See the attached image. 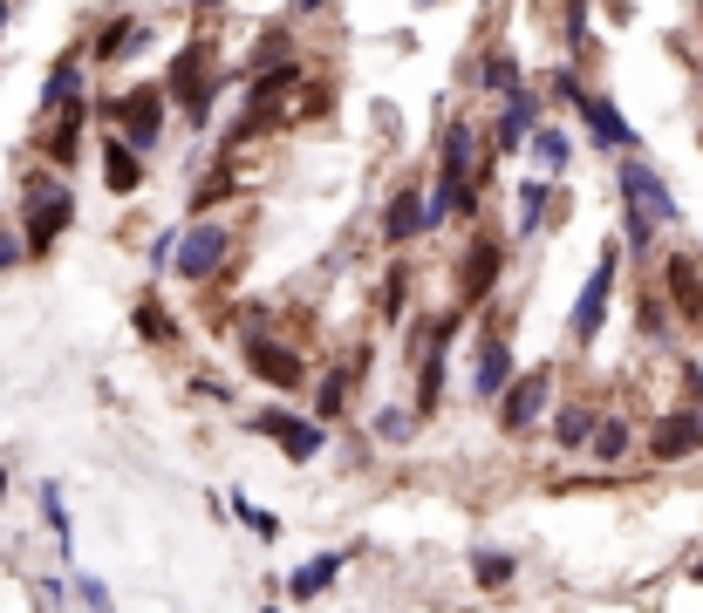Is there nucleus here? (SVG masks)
<instances>
[{"instance_id":"obj_40","label":"nucleus","mask_w":703,"mask_h":613,"mask_svg":"<svg viewBox=\"0 0 703 613\" xmlns=\"http://www.w3.org/2000/svg\"><path fill=\"white\" fill-rule=\"evenodd\" d=\"M75 593H83V600H90L96 613H109V586H103V580H90V572H83V580H75Z\"/></svg>"},{"instance_id":"obj_25","label":"nucleus","mask_w":703,"mask_h":613,"mask_svg":"<svg viewBox=\"0 0 703 613\" xmlns=\"http://www.w3.org/2000/svg\"><path fill=\"white\" fill-rule=\"evenodd\" d=\"M479 89H485V96H499V103L513 96V89H526V75H520V55L492 49V55H485V68H479Z\"/></svg>"},{"instance_id":"obj_24","label":"nucleus","mask_w":703,"mask_h":613,"mask_svg":"<svg viewBox=\"0 0 703 613\" xmlns=\"http://www.w3.org/2000/svg\"><path fill=\"white\" fill-rule=\"evenodd\" d=\"M595 430H601V416H595L588 402H574V409H560V416H554V450H588Z\"/></svg>"},{"instance_id":"obj_4","label":"nucleus","mask_w":703,"mask_h":613,"mask_svg":"<svg viewBox=\"0 0 703 613\" xmlns=\"http://www.w3.org/2000/svg\"><path fill=\"white\" fill-rule=\"evenodd\" d=\"M615 184H621V204H636V212H649L655 225H676V219H683V204H676V191L662 184V178L649 171V163H642L636 150H629V157L615 163Z\"/></svg>"},{"instance_id":"obj_16","label":"nucleus","mask_w":703,"mask_h":613,"mask_svg":"<svg viewBox=\"0 0 703 613\" xmlns=\"http://www.w3.org/2000/svg\"><path fill=\"white\" fill-rule=\"evenodd\" d=\"M479 204H472V178H444L438 171V184L423 191V225H444V219H472Z\"/></svg>"},{"instance_id":"obj_18","label":"nucleus","mask_w":703,"mask_h":613,"mask_svg":"<svg viewBox=\"0 0 703 613\" xmlns=\"http://www.w3.org/2000/svg\"><path fill=\"white\" fill-rule=\"evenodd\" d=\"M505 382H513V341H505V335H485V341H479V376H472V389H479L485 402H499Z\"/></svg>"},{"instance_id":"obj_44","label":"nucleus","mask_w":703,"mask_h":613,"mask_svg":"<svg viewBox=\"0 0 703 613\" xmlns=\"http://www.w3.org/2000/svg\"><path fill=\"white\" fill-rule=\"evenodd\" d=\"M0 28H8V0H0Z\"/></svg>"},{"instance_id":"obj_22","label":"nucleus","mask_w":703,"mask_h":613,"mask_svg":"<svg viewBox=\"0 0 703 613\" xmlns=\"http://www.w3.org/2000/svg\"><path fill=\"white\" fill-rule=\"evenodd\" d=\"M526 144H533V163H539L546 178H560L567 163H574V137L560 130V123H533V137H526Z\"/></svg>"},{"instance_id":"obj_41","label":"nucleus","mask_w":703,"mask_h":613,"mask_svg":"<svg viewBox=\"0 0 703 613\" xmlns=\"http://www.w3.org/2000/svg\"><path fill=\"white\" fill-rule=\"evenodd\" d=\"M683 389H690V402H696V416H703V368H696V361H683Z\"/></svg>"},{"instance_id":"obj_23","label":"nucleus","mask_w":703,"mask_h":613,"mask_svg":"<svg viewBox=\"0 0 703 613\" xmlns=\"http://www.w3.org/2000/svg\"><path fill=\"white\" fill-rule=\"evenodd\" d=\"M137 34H144V28H137L130 14H109V21L96 28V41H90V62H116V55H130V49H137Z\"/></svg>"},{"instance_id":"obj_8","label":"nucleus","mask_w":703,"mask_h":613,"mask_svg":"<svg viewBox=\"0 0 703 613\" xmlns=\"http://www.w3.org/2000/svg\"><path fill=\"white\" fill-rule=\"evenodd\" d=\"M253 430L273 436L294 464H315L322 450H328V423H315V416H287V409H266V416H253Z\"/></svg>"},{"instance_id":"obj_15","label":"nucleus","mask_w":703,"mask_h":613,"mask_svg":"<svg viewBox=\"0 0 703 613\" xmlns=\"http://www.w3.org/2000/svg\"><path fill=\"white\" fill-rule=\"evenodd\" d=\"M83 68H90V49H69V55L49 68V82H42V109H49V116L69 109V103H83Z\"/></svg>"},{"instance_id":"obj_46","label":"nucleus","mask_w":703,"mask_h":613,"mask_svg":"<svg viewBox=\"0 0 703 613\" xmlns=\"http://www.w3.org/2000/svg\"><path fill=\"white\" fill-rule=\"evenodd\" d=\"M266 613H281V606H266Z\"/></svg>"},{"instance_id":"obj_5","label":"nucleus","mask_w":703,"mask_h":613,"mask_svg":"<svg viewBox=\"0 0 703 613\" xmlns=\"http://www.w3.org/2000/svg\"><path fill=\"white\" fill-rule=\"evenodd\" d=\"M546 402H554V368H526V376H513V382H505V395H499V430L505 436H526L546 416Z\"/></svg>"},{"instance_id":"obj_9","label":"nucleus","mask_w":703,"mask_h":613,"mask_svg":"<svg viewBox=\"0 0 703 613\" xmlns=\"http://www.w3.org/2000/svg\"><path fill=\"white\" fill-rule=\"evenodd\" d=\"M225 253H232V232L206 219V225H191V232L178 239V273H185V279H212V273L225 266Z\"/></svg>"},{"instance_id":"obj_29","label":"nucleus","mask_w":703,"mask_h":613,"mask_svg":"<svg viewBox=\"0 0 703 613\" xmlns=\"http://www.w3.org/2000/svg\"><path fill=\"white\" fill-rule=\"evenodd\" d=\"M595 457L601 464H615V457H629V423H621V416H601V430H595Z\"/></svg>"},{"instance_id":"obj_2","label":"nucleus","mask_w":703,"mask_h":613,"mask_svg":"<svg viewBox=\"0 0 703 613\" xmlns=\"http://www.w3.org/2000/svg\"><path fill=\"white\" fill-rule=\"evenodd\" d=\"M615 279H621V245H601V260H595V273H588V279H580L574 314H567V335H574L580 348H595L601 320H608V300H615Z\"/></svg>"},{"instance_id":"obj_38","label":"nucleus","mask_w":703,"mask_h":613,"mask_svg":"<svg viewBox=\"0 0 703 613\" xmlns=\"http://www.w3.org/2000/svg\"><path fill=\"white\" fill-rule=\"evenodd\" d=\"M21 260H28V239L0 225V273H8V266H21Z\"/></svg>"},{"instance_id":"obj_1","label":"nucleus","mask_w":703,"mask_h":613,"mask_svg":"<svg viewBox=\"0 0 703 613\" xmlns=\"http://www.w3.org/2000/svg\"><path fill=\"white\" fill-rule=\"evenodd\" d=\"M206 68H212V41H206V34H191L185 49H178V62H171V82H165L191 123H212V103H219V82H212Z\"/></svg>"},{"instance_id":"obj_7","label":"nucleus","mask_w":703,"mask_h":613,"mask_svg":"<svg viewBox=\"0 0 703 613\" xmlns=\"http://www.w3.org/2000/svg\"><path fill=\"white\" fill-rule=\"evenodd\" d=\"M464 335V314H444L423 341V361H417V416H438L444 402V361H451V341Z\"/></svg>"},{"instance_id":"obj_30","label":"nucleus","mask_w":703,"mask_h":613,"mask_svg":"<svg viewBox=\"0 0 703 613\" xmlns=\"http://www.w3.org/2000/svg\"><path fill=\"white\" fill-rule=\"evenodd\" d=\"M42 518H49L55 546H62V559H69V552H75V539H69V505H62V490H55V484H42Z\"/></svg>"},{"instance_id":"obj_39","label":"nucleus","mask_w":703,"mask_h":613,"mask_svg":"<svg viewBox=\"0 0 703 613\" xmlns=\"http://www.w3.org/2000/svg\"><path fill=\"white\" fill-rule=\"evenodd\" d=\"M137 314H144L137 327H144V335H150V341H165V335H171V320H165V307H158V300H144Z\"/></svg>"},{"instance_id":"obj_13","label":"nucleus","mask_w":703,"mask_h":613,"mask_svg":"<svg viewBox=\"0 0 703 613\" xmlns=\"http://www.w3.org/2000/svg\"><path fill=\"white\" fill-rule=\"evenodd\" d=\"M662 300H670L690 327H703V266L690 253H670L662 260Z\"/></svg>"},{"instance_id":"obj_34","label":"nucleus","mask_w":703,"mask_h":613,"mask_svg":"<svg viewBox=\"0 0 703 613\" xmlns=\"http://www.w3.org/2000/svg\"><path fill=\"white\" fill-rule=\"evenodd\" d=\"M363 368H342V376H328L322 382V416H342V402H348V382H356Z\"/></svg>"},{"instance_id":"obj_27","label":"nucleus","mask_w":703,"mask_h":613,"mask_svg":"<svg viewBox=\"0 0 703 613\" xmlns=\"http://www.w3.org/2000/svg\"><path fill=\"white\" fill-rule=\"evenodd\" d=\"M513 572H520V559H513V552H492V546H479V552H472V580H479L485 593L513 586Z\"/></svg>"},{"instance_id":"obj_28","label":"nucleus","mask_w":703,"mask_h":613,"mask_svg":"<svg viewBox=\"0 0 703 613\" xmlns=\"http://www.w3.org/2000/svg\"><path fill=\"white\" fill-rule=\"evenodd\" d=\"M369 436H376V443H410V436H417V416H410L403 402H382L376 416H369Z\"/></svg>"},{"instance_id":"obj_35","label":"nucleus","mask_w":703,"mask_h":613,"mask_svg":"<svg viewBox=\"0 0 703 613\" xmlns=\"http://www.w3.org/2000/svg\"><path fill=\"white\" fill-rule=\"evenodd\" d=\"M232 511H240V518H246V525L260 531V539H281V518H273V511H260V505H246L240 490H232Z\"/></svg>"},{"instance_id":"obj_10","label":"nucleus","mask_w":703,"mask_h":613,"mask_svg":"<svg viewBox=\"0 0 703 613\" xmlns=\"http://www.w3.org/2000/svg\"><path fill=\"white\" fill-rule=\"evenodd\" d=\"M499 273H505V239H479L472 253H464V273H458V300L464 307H479V300H492V286H499Z\"/></svg>"},{"instance_id":"obj_3","label":"nucleus","mask_w":703,"mask_h":613,"mask_svg":"<svg viewBox=\"0 0 703 613\" xmlns=\"http://www.w3.org/2000/svg\"><path fill=\"white\" fill-rule=\"evenodd\" d=\"M69 219H75V198H69V184H55V178H28V260H42L49 245L69 232Z\"/></svg>"},{"instance_id":"obj_43","label":"nucleus","mask_w":703,"mask_h":613,"mask_svg":"<svg viewBox=\"0 0 703 613\" xmlns=\"http://www.w3.org/2000/svg\"><path fill=\"white\" fill-rule=\"evenodd\" d=\"M191 8H199V14H219V8H225V0H191Z\"/></svg>"},{"instance_id":"obj_26","label":"nucleus","mask_w":703,"mask_h":613,"mask_svg":"<svg viewBox=\"0 0 703 613\" xmlns=\"http://www.w3.org/2000/svg\"><path fill=\"white\" fill-rule=\"evenodd\" d=\"M83 116H90V103H69L62 123H55V137H49V163H62V171L83 157V150H75V144H83Z\"/></svg>"},{"instance_id":"obj_17","label":"nucleus","mask_w":703,"mask_h":613,"mask_svg":"<svg viewBox=\"0 0 703 613\" xmlns=\"http://www.w3.org/2000/svg\"><path fill=\"white\" fill-rule=\"evenodd\" d=\"M472 163H479V130L464 116H451L444 137H438V171L444 178H472Z\"/></svg>"},{"instance_id":"obj_42","label":"nucleus","mask_w":703,"mask_h":613,"mask_svg":"<svg viewBox=\"0 0 703 613\" xmlns=\"http://www.w3.org/2000/svg\"><path fill=\"white\" fill-rule=\"evenodd\" d=\"M328 8V0H294V14H322Z\"/></svg>"},{"instance_id":"obj_37","label":"nucleus","mask_w":703,"mask_h":613,"mask_svg":"<svg viewBox=\"0 0 703 613\" xmlns=\"http://www.w3.org/2000/svg\"><path fill=\"white\" fill-rule=\"evenodd\" d=\"M178 239H185V232H158V239H150V266H158V273L178 266Z\"/></svg>"},{"instance_id":"obj_21","label":"nucleus","mask_w":703,"mask_h":613,"mask_svg":"<svg viewBox=\"0 0 703 613\" xmlns=\"http://www.w3.org/2000/svg\"><path fill=\"white\" fill-rule=\"evenodd\" d=\"M417 232H431V225H423V191H397L382 204V245H403Z\"/></svg>"},{"instance_id":"obj_12","label":"nucleus","mask_w":703,"mask_h":613,"mask_svg":"<svg viewBox=\"0 0 703 613\" xmlns=\"http://www.w3.org/2000/svg\"><path fill=\"white\" fill-rule=\"evenodd\" d=\"M696 450H703V416H696V409H670V416L649 430V457H655V464L696 457Z\"/></svg>"},{"instance_id":"obj_6","label":"nucleus","mask_w":703,"mask_h":613,"mask_svg":"<svg viewBox=\"0 0 703 613\" xmlns=\"http://www.w3.org/2000/svg\"><path fill=\"white\" fill-rule=\"evenodd\" d=\"M165 103H171V89H130V96L103 103V116H109L116 137H130L137 150H150V144H158V130H165Z\"/></svg>"},{"instance_id":"obj_32","label":"nucleus","mask_w":703,"mask_h":613,"mask_svg":"<svg viewBox=\"0 0 703 613\" xmlns=\"http://www.w3.org/2000/svg\"><path fill=\"white\" fill-rule=\"evenodd\" d=\"M621 239H629L636 253H649V245H655V219L636 212V204H621Z\"/></svg>"},{"instance_id":"obj_19","label":"nucleus","mask_w":703,"mask_h":613,"mask_svg":"<svg viewBox=\"0 0 703 613\" xmlns=\"http://www.w3.org/2000/svg\"><path fill=\"white\" fill-rule=\"evenodd\" d=\"M103 184H109V191H124V198L144 184V157H137V144H130V137H116V130L103 137Z\"/></svg>"},{"instance_id":"obj_33","label":"nucleus","mask_w":703,"mask_h":613,"mask_svg":"<svg viewBox=\"0 0 703 613\" xmlns=\"http://www.w3.org/2000/svg\"><path fill=\"white\" fill-rule=\"evenodd\" d=\"M560 14H567V49L588 55V0H560Z\"/></svg>"},{"instance_id":"obj_31","label":"nucleus","mask_w":703,"mask_h":613,"mask_svg":"<svg viewBox=\"0 0 703 613\" xmlns=\"http://www.w3.org/2000/svg\"><path fill=\"white\" fill-rule=\"evenodd\" d=\"M539 219H546V178H526L520 184V232H539Z\"/></svg>"},{"instance_id":"obj_14","label":"nucleus","mask_w":703,"mask_h":613,"mask_svg":"<svg viewBox=\"0 0 703 613\" xmlns=\"http://www.w3.org/2000/svg\"><path fill=\"white\" fill-rule=\"evenodd\" d=\"M246 361H253V376H260V382H273V389H301V382H307L301 355H294V348H273L266 335H253V341H246Z\"/></svg>"},{"instance_id":"obj_45","label":"nucleus","mask_w":703,"mask_h":613,"mask_svg":"<svg viewBox=\"0 0 703 613\" xmlns=\"http://www.w3.org/2000/svg\"><path fill=\"white\" fill-rule=\"evenodd\" d=\"M0 490H8V471H0Z\"/></svg>"},{"instance_id":"obj_11","label":"nucleus","mask_w":703,"mask_h":613,"mask_svg":"<svg viewBox=\"0 0 703 613\" xmlns=\"http://www.w3.org/2000/svg\"><path fill=\"white\" fill-rule=\"evenodd\" d=\"M580 116H588V130H595V144L601 150H615V157H629V150H642V137H636V123L615 109V96H601V89H588L580 96Z\"/></svg>"},{"instance_id":"obj_20","label":"nucleus","mask_w":703,"mask_h":613,"mask_svg":"<svg viewBox=\"0 0 703 613\" xmlns=\"http://www.w3.org/2000/svg\"><path fill=\"white\" fill-rule=\"evenodd\" d=\"M342 559H348V552H315V559H301V566L287 572V593H294V600H322V593L342 580Z\"/></svg>"},{"instance_id":"obj_36","label":"nucleus","mask_w":703,"mask_h":613,"mask_svg":"<svg viewBox=\"0 0 703 613\" xmlns=\"http://www.w3.org/2000/svg\"><path fill=\"white\" fill-rule=\"evenodd\" d=\"M670 314H676L670 300H655V294H649V300H642V335H649V341H662V335H670Z\"/></svg>"}]
</instances>
